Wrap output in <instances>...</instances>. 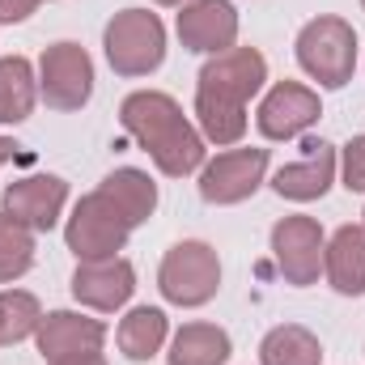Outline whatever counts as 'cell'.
<instances>
[{
    "instance_id": "cell-1",
    "label": "cell",
    "mask_w": 365,
    "mask_h": 365,
    "mask_svg": "<svg viewBox=\"0 0 365 365\" xmlns=\"http://www.w3.org/2000/svg\"><path fill=\"white\" fill-rule=\"evenodd\" d=\"M123 132L153 158V166L170 179H182L204 166V136L187 123L182 106L162 90H136L119 106Z\"/></svg>"
},
{
    "instance_id": "cell-2",
    "label": "cell",
    "mask_w": 365,
    "mask_h": 365,
    "mask_svg": "<svg viewBox=\"0 0 365 365\" xmlns=\"http://www.w3.org/2000/svg\"><path fill=\"white\" fill-rule=\"evenodd\" d=\"M102 47L119 77H149L166 60V26L149 9H123L106 21Z\"/></svg>"
},
{
    "instance_id": "cell-3",
    "label": "cell",
    "mask_w": 365,
    "mask_h": 365,
    "mask_svg": "<svg viewBox=\"0 0 365 365\" xmlns=\"http://www.w3.org/2000/svg\"><path fill=\"white\" fill-rule=\"evenodd\" d=\"M297 64L323 86V90H344L357 68V30L344 17H314L297 30Z\"/></svg>"
},
{
    "instance_id": "cell-4",
    "label": "cell",
    "mask_w": 365,
    "mask_h": 365,
    "mask_svg": "<svg viewBox=\"0 0 365 365\" xmlns=\"http://www.w3.org/2000/svg\"><path fill=\"white\" fill-rule=\"evenodd\" d=\"M158 289L175 306H204L221 289V259L208 242H175L158 268Z\"/></svg>"
},
{
    "instance_id": "cell-5",
    "label": "cell",
    "mask_w": 365,
    "mask_h": 365,
    "mask_svg": "<svg viewBox=\"0 0 365 365\" xmlns=\"http://www.w3.org/2000/svg\"><path fill=\"white\" fill-rule=\"evenodd\" d=\"M128 234H132V225L98 195H81L77 200V208H73V217H68V225H64V242H68V251L77 255V264H90V259H115L123 247H128Z\"/></svg>"
},
{
    "instance_id": "cell-6",
    "label": "cell",
    "mask_w": 365,
    "mask_h": 365,
    "mask_svg": "<svg viewBox=\"0 0 365 365\" xmlns=\"http://www.w3.org/2000/svg\"><path fill=\"white\" fill-rule=\"evenodd\" d=\"M38 93L51 110H81L93 93V60L81 43H51L38 60Z\"/></svg>"
},
{
    "instance_id": "cell-7",
    "label": "cell",
    "mask_w": 365,
    "mask_h": 365,
    "mask_svg": "<svg viewBox=\"0 0 365 365\" xmlns=\"http://www.w3.org/2000/svg\"><path fill=\"white\" fill-rule=\"evenodd\" d=\"M268 175V149H225L212 162L200 166V195L217 208L225 204H242L259 191V182Z\"/></svg>"
},
{
    "instance_id": "cell-8",
    "label": "cell",
    "mask_w": 365,
    "mask_h": 365,
    "mask_svg": "<svg viewBox=\"0 0 365 365\" xmlns=\"http://www.w3.org/2000/svg\"><path fill=\"white\" fill-rule=\"evenodd\" d=\"M323 247H327V238H323V225L314 217L297 212V217H280L272 225V259L280 268V276L289 284H297V289L319 280V272H323Z\"/></svg>"
},
{
    "instance_id": "cell-9",
    "label": "cell",
    "mask_w": 365,
    "mask_h": 365,
    "mask_svg": "<svg viewBox=\"0 0 365 365\" xmlns=\"http://www.w3.org/2000/svg\"><path fill=\"white\" fill-rule=\"evenodd\" d=\"M38 353L47 365H60V361H81V357H98L102 344H106V327L90 319V314H77V310H51L43 314L38 331Z\"/></svg>"
},
{
    "instance_id": "cell-10",
    "label": "cell",
    "mask_w": 365,
    "mask_h": 365,
    "mask_svg": "<svg viewBox=\"0 0 365 365\" xmlns=\"http://www.w3.org/2000/svg\"><path fill=\"white\" fill-rule=\"evenodd\" d=\"M268 81V60L255 47H230L221 56H208V64L200 68V93H217L230 102H251Z\"/></svg>"
},
{
    "instance_id": "cell-11",
    "label": "cell",
    "mask_w": 365,
    "mask_h": 365,
    "mask_svg": "<svg viewBox=\"0 0 365 365\" xmlns=\"http://www.w3.org/2000/svg\"><path fill=\"white\" fill-rule=\"evenodd\" d=\"M319 115H323V106H319V93L310 90V86H302V81H280V86H272L268 98L259 102L255 123H259V132H264L268 140H293V136H302L306 128H314Z\"/></svg>"
},
{
    "instance_id": "cell-12",
    "label": "cell",
    "mask_w": 365,
    "mask_h": 365,
    "mask_svg": "<svg viewBox=\"0 0 365 365\" xmlns=\"http://www.w3.org/2000/svg\"><path fill=\"white\" fill-rule=\"evenodd\" d=\"M179 38L195 56H221L238 43V9L230 0H191L179 13Z\"/></svg>"
},
{
    "instance_id": "cell-13",
    "label": "cell",
    "mask_w": 365,
    "mask_h": 365,
    "mask_svg": "<svg viewBox=\"0 0 365 365\" xmlns=\"http://www.w3.org/2000/svg\"><path fill=\"white\" fill-rule=\"evenodd\" d=\"M64 204H68V182L56 175H30V179L4 187V212L34 234L56 230Z\"/></svg>"
},
{
    "instance_id": "cell-14",
    "label": "cell",
    "mask_w": 365,
    "mask_h": 365,
    "mask_svg": "<svg viewBox=\"0 0 365 365\" xmlns=\"http://www.w3.org/2000/svg\"><path fill=\"white\" fill-rule=\"evenodd\" d=\"M302 149H306L302 162L276 170L272 191L280 195V200L310 204V200H323L327 187L336 182V145H327V140H306Z\"/></svg>"
},
{
    "instance_id": "cell-15",
    "label": "cell",
    "mask_w": 365,
    "mask_h": 365,
    "mask_svg": "<svg viewBox=\"0 0 365 365\" xmlns=\"http://www.w3.org/2000/svg\"><path fill=\"white\" fill-rule=\"evenodd\" d=\"M136 293V268L128 259H90L73 272V297L90 310H119Z\"/></svg>"
},
{
    "instance_id": "cell-16",
    "label": "cell",
    "mask_w": 365,
    "mask_h": 365,
    "mask_svg": "<svg viewBox=\"0 0 365 365\" xmlns=\"http://www.w3.org/2000/svg\"><path fill=\"white\" fill-rule=\"evenodd\" d=\"M323 272L327 284L344 297L365 293V225H340L331 242L323 247Z\"/></svg>"
},
{
    "instance_id": "cell-17",
    "label": "cell",
    "mask_w": 365,
    "mask_h": 365,
    "mask_svg": "<svg viewBox=\"0 0 365 365\" xmlns=\"http://www.w3.org/2000/svg\"><path fill=\"white\" fill-rule=\"evenodd\" d=\"M98 195L136 230V225H145L149 217H153V208H158V182L149 179L145 170H136V166H119V170H110L106 179L98 182Z\"/></svg>"
},
{
    "instance_id": "cell-18",
    "label": "cell",
    "mask_w": 365,
    "mask_h": 365,
    "mask_svg": "<svg viewBox=\"0 0 365 365\" xmlns=\"http://www.w3.org/2000/svg\"><path fill=\"white\" fill-rule=\"evenodd\" d=\"M234 353L230 336L212 323H187L170 340V365H225Z\"/></svg>"
},
{
    "instance_id": "cell-19",
    "label": "cell",
    "mask_w": 365,
    "mask_h": 365,
    "mask_svg": "<svg viewBox=\"0 0 365 365\" xmlns=\"http://www.w3.org/2000/svg\"><path fill=\"white\" fill-rule=\"evenodd\" d=\"M38 98V77L26 56L0 60V123H26Z\"/></svg>"
},
{
    "instance_id": "cell-20",
    "label": "cell",
    "mask_w": 365,
    "mask_h": 365,
    "mask_svg": "<svg viewBox=\"0 0 365 365\" xmlns=\"http://www.w3.org/2000/svg\"><path fill=\"white\" fill-rule=\"evenodd\" d=\"M166 336H170L166 314H162L158 306H136V310L119 323V353H123L128 361H149V357L162 353Z\"/></svg>"
},
{
    "instance_id": "cell-21",
    "label": "cell",
    "mask_w": 365,
    "mask_h": 365,
    "mask_svg": "<svg viewBox=\"0 0 365 365\" xmlns=\"http://www.w3.org/2000/svg\"><path fill=\"white\" fill-rule=\"evenodd\" d=\"M195 119H200V136L212 145H238L247 136V106L242 102L195 90Z\"/></svg>"
},
{
    "instance_id": "cell-22",
    "label": "cell",
    "mask_w": 365,
    "mask_h": 365,
    "mask_svg": "<svg viewBox=\"0 0 365 365\" xmlns=\"http://www.w3.org/2000/svg\"><path fill=\"white\" fill-rule=\"evenodd\" d=\"M259 361L264 365H319L323 361V344L302 323H280V327H272L264 336Z\"/></svg>"
},
{
    "instance_id": "cell-23",
    "label": "cell",
    "mask_w": 365,
    "mask_h": 365,
    "mask_svg": "<svg viewBox=\"0 0 365 365\" xmlns=\"http://www.w3.org/2000/svg\"><path fill=\"white\" fill-rule=\"evenodd\" d=\"M43 323V306L34 293L26 289H4L0 293V344H21L38 331Z\"/></svg>"
},
{
    "instance_id": "cell-24",
    "label": "cell",
    "mask_w": 365,
    "mask_h": 365,
    "mask_svg": "<svg viewBox=\"0 0 365 365\" xmlns=\"http://www.w3.org/2000/svg\"><path fill=\"white\" fill-rule=\"evenodd\" d=\"M34 268V230L0 212V280H17Z\"/></svg>"
},
{
    "instance_id": "cell-25",
    "label": "cell",
    "mask_w": 365,
    "mask_h": 365,
    "mask_svg": "<svg viewBox=\"0 0 365 365\" xmlns=\"http://www.w3.org/2000/svg\"><path fill=\"white\" fill-rule=\"evenodd\" d=\"M340 170H344V187L349 191H365V136H353L340 149Z\"/></svg>"
},
{
    "instance_id": "cell-26",
    "label": "cell",
    "mask_w": 365,
    "mask_h": 365,
    "mask_svg": "<svg viewBox=\"0 0 365 365\" xmlns=\"http://www.w3.org/2000/svg\"><path fill=\"white\" fill-rule=\"evenodd\" d=\"M38 4H43V0H0V26H17V21H26Z\"/></svg>"
},
{
    "instance_id": "cell-27",
    "label": "cell",
    "mask_w": 365,
    "mask_h": 365,
    "mask_svg": "<svg viewBox=\"0 0 365 365\" xmlns=\"http://www.w3.org/2000/svg\"><path fill=\"white\" fill-rule=\"evenodd\" d=\"M13 158H17V140L0 136V166H4V162H13Z\"/></svg>"
},
{
    "instance_id": "cell-28",
    "label": "cell",
    "mask_w": 365,
    "mask_h": 365,
    "mask_svg": "<svg viewBox=\"0 0 365 365\" xmlns=\"http://www.w3.org/2000/svg\"><path fill=\"white\" fill-rule=\"evenodd\" d=\"M60 365H106V357L98 353V357H81V361H60Z\"/></svg>"
},
{
    "instance_id": "cell-29",
    "label": "cell",
    "mask_w": 365,
    "mask_h": 365,
    "mask_svg": "<svg viewBox=\"0 0 365 365\" xmlns=\"http://www.w3.org/2000/svg\"><path fill=\"white\" fill-rule=\"evenodd\" d=\"M153 4H191V0H153Z\"/></svg>"
},
{
    "instance_id": "cell-30",
    "label": "cell",
    "mask_w": 365,
    "mask_h": 365,
    "mask_svg": "<svg viewBox=\"0 0 365 365\" xmlns=\"http://www.w3.org/2000/svg\"><path fill=\"white\" fill-rule=\"evenodd\" d=\"M361 9H365V0H361Z\"/></svg>"
}]
</instances>
